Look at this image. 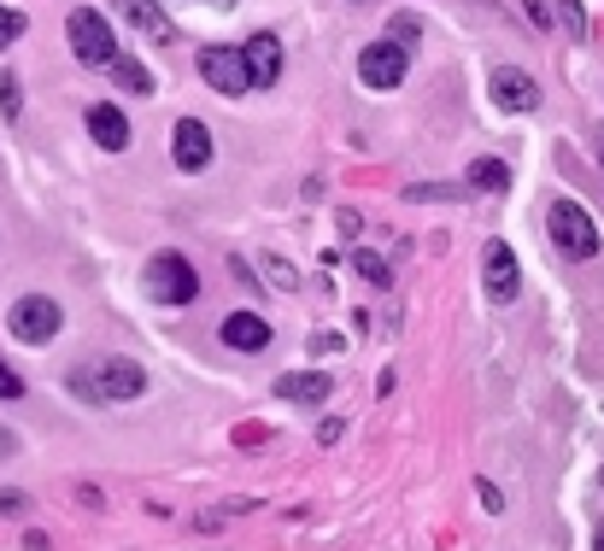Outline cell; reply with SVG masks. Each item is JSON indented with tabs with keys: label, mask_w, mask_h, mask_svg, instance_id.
Masks as SVG:
<instances>
[{
	"label": "cell",
	"mask_w": 604,
	"mask_h": 551,
	"mask_svg": "<svg viewBox=\"0 0 604 551\" xmlns=\"http://www.w3.org/2000/svg\"><path fill=\"white\" fill-rule=\"evenodd\" d=\"M142 282H147L153 305H194V294H200V276H194V265H188L182 252H153Z\"/></svg>",
	"instance_id": "obj_2"
},
{
	"label": "cell",
	"mask_w": 604,
	"mask_h": 551,
	"mask_svg": "<svg viewBox=\"0 0 604 551\" xmlns=\"http://www.w3.org/2000/svg\"><path fill=\"white\" fill-rule=\"evenodd\" d=\"M599 487H604V475H599Z\"/></svg>",
	"instance_id": "obj_31"
},
{
	"label": "cell",
	"mask_w": 604,
	"mask_h": 551,
	"mask_svg": "<svg viewBox=\"0 0 604 551\" xmlns=\"http://www.w3.org/2000/svg\"><path fill=\"white\" fill-rule=\"evenodd\" d=\"M488 89H493L499 112H534V106H540V82H534L528 71H516V65H499Z\"/></svg>",
	"instance_id": "obj_10"
},
{
	"label": "cell",
	"mask_w": 604,
	"mask_h": 551,
	"mask_svg": "<svg viewBox=\"0 0 604 551\" xmlns=\"http://www.w3.org/2000/svg\"><path fill=\"white\" fill-rule=\"evenodd\" d=\"M12 446H19V440H12V435H0V452H12Z\"/></svg>",
	"instance_id": "obj_29"
},
{
	"label": "cell",
	"mask_w": 604,
	"mask_h": 551,
	"mask_svg": "<svg viewBox=\"0 0 604 551\" xmlns=\"http://www.w3.org/2000/svg\"><path fill=\"white\" fill-rule=\"evenodd\" d=\"M0 400H24V375L0 364Z\"/></svg>",
	"instance_id": "obj_23"
},
{
	"label": "cell",
	"mask_w": 604,
	"mask_h": 551,
	"mask_svg": "<svg viewBox=\"0 0 604 551\" xmlns=\"http://www.w3.org/2000/svg\"><path fill=\"white\" fill-rule=\"evenodd\" d=\"M476 493H481V505H488L493 516L505 510V498H499V487H493V481H476Z\"/></svg>",
	"instance_id": "obj_25"
},
{
	"label": "cell",
	"mask_w": 604,
	"mask_h": 551,
	"mask_svg": "<svg viewBox=\"0 0 604 551\" xmlns=\"http://www.w3.org/2000/svg\"><path fill=\"white\" fill-rule=\"evenodd\" d=\"M71 387L82 400H100V405H130L147 393V370L135 364V358H100V364L71 375Z\"/></svg>",
	"instance_id": "obj_1"
},
{
	"label": "cell",
	"mask_w": 604,
	"mask_h": 551,
	"mask_svg": "<svg viewBox=\"0 0 604 551\" xmlns=\"http://www.w3.org/2000/svg\"><path fill=\"white\" fill-rule=\"evenodd\" d=\"M247 54V71H253V89H270L276 77H282V42L270 36V30H258V36L241 47Z\"/></svg>",
	"instance_id": "obj_12"
},
{
	"label": "cell",
	"mask_w": 604,
	"mask_h": 551,
	"mask_svg": "<svg viewBox=\"0 0 604 551\" xmlns=\"http://www.w3.org/2000/svg\"><path fill=\"white\" fill-rule=\"evenodd\" d=\"M353 265H358V276H365V282H376V288H388V282H393V270H388L376 252H353Z\"/></svg>",
	"instance_id": "obj_18"
},
{
	"label": "cell",
	"mask_w": 604,
	"mask_h": 551,
	"mask_svg": "<svg viewBox=\"0 0 604 551\" xmlns=\"http://www.w3.org/2000/svg\"><path fill=\"white\" fill-rule=\"evenodd\" d=\"M405 65H411V54L400 42H370L365 54H358V77H365V89H400Z\"/></svg>",
	"instance_id": "obj_8"
},
{
	"label": "cell",
	"mask_w": 604,
	"mask_h": 551,
	"mask_svg": "<svg viewBox=\"0 0 604 551\" xmlns=\"http://www.w3.org/2000/svg\"><path fill=\"white\" fill-rule=\"evenodd\" d=\"M470 188H481V194H505V188H511V170L499 165V159H476V165H470Z\"/></svg>",
	"instance_id": "obj_17"
},
{
	"label": "cell",
	"mask_w": 604,
	"mask_h": 551,
	"mask_svg": "<svg viewBox=\"0 0 604 551\" xmlns=\"http://www.w3.org/2000/svg\"><path fill=\"white\" fill-rule=\"evenodd\" d=\"M170 159H177V170H205L212 165V130L200 124V117H177V130H170Z\"/></svg>",
	"instance_id": "obj_9"
},
{
	"label": "cell",
	"mask_w": 604,
	"mask_h": 551,
	"mask_svg": "<svg viewBox=\"0 0 604 551\" xmlns=\"http://www.w3.org/2000/svg\"><path fill=\"white\" fill-rule=\"evenodd\" d=\"M0 112H7V117H19L24 112V89H19V77H0Z\"/></svg>",
	"instance_id": "obj_20"
},
{
	"label": "cell",
	"mask_w": 604,
	"mask_h": 551,
	"mask_svg": "<svg viewBox=\"0 0 604 551\" xmlns=\"http://www.w3.org/2000/svg\"><path fill=\"white\" fill-rule=\"evenodd\" d=\"M200 77L212 82L217 94H230V100H241L253 89V71H247V54H241V47H205V54H200Z\"/></svg>",
	"instance_id": "obj_6"
},
{
	"label": "cell",
	"mask_w": 604,
	"mask_h": 551,
	"mask_svg": "<svg viewBox=\"0 0 604 551\" xmlns=\"http://www.w3.org/2000/svg\"><path fill=\"white\" fill-rule=\"evenodd\" d=\"M276 393H282L288 405H323L335 393V382L323 370H293V375H282V382H276Z\"/></svg>",
	"instance_id": "obj_14"
},
{
	"label": "cell",
	"mask_w": 604,
	"mask_h": 551,
	"mask_svg": "<svg viewBox=\"0 0 604 551\" xmlns=\"http://www.w3.org/2000/svg\"><path fill=\"white\" fill-rule=\"evenodd\" d=\"M118 7H124V19H130L135 30H142V36H153V42H170V36H177L159 0H118Z\"/></svg>",
	"instance_id": "obj_15"
},
{
	"label": "cell",
	"mask_w": 604,
	"mask_h": 551,
	"mask_svg": "<svg viewBox=\"0 0 604 551\" xmlns=\"http://www.w3.org/2000/svg\"><path fill=\"white\" fill-rule=\"evenodd\" d=\"M481 288H488L493 305H511L523 294V270H516V252L505 240H488V252H481Z\"/></svg>",
	"instance_id": "obj_7"
},
{
	"label": "cell",
	"mask_w": 604,
	"mask_h": 551,
	"mask_svg": "<svg viewBox=\"0 0 604 551\" xmlns=\"http://www.w3.org/2000/svg\"><path fill=\"white\" fill-rule=\"evenodd\" d=\"M7 329L19 335L24 347H47V340L65 329V312H59V305L47 300V294H24V300L7 312Z\"/></svg>",
	"instance_id": "obj_5"
},
{
	"label": "cell",
	"mask_w": 604,
	"mask_h": 551,
	"mask_svg": "<svg viewBox=\"0 0 604 551\" xmlns=\"http://www.w3.org/2000/svg\"><path fill=\"white\" fill-rule=\"evenodd\" d=\"M19 36H24V12L19 7H0V54H7Z\"/></svg>",
	"instance_id": "obj_19"
},
{
	"label": "cell",
	"mask_w": 604,
	"mask_h": 551,
	"mask_svg": "<svg viewBox=\"0 0 604 551\" xmlns=\"http://www.w3.org/2000/svg\"><path fill=\"white\" fill-rule=\"evenodd\" d=\"M65 36H71V54H77L82 65H94V71L107 65V71H112V59H118V36H112V24L100 19L94 7H77L71 19H65Z\"/></svg>",
	"instance_id": "obj_4"
},
{
	"label": "cell",
	"mask_w": 604,
	"mask_h": 551,
	"mask_svg": "<svg viewBox=\"0 0 604 551\" xmlns=\"http://www.w3.org/2000/svg\"><path fill=\"white\" fill-rule=\"evenodd\" d=\"M217 335H223V347H230V352H265L270 347V323L258 312H230Z\"/></svg>",
	"instance_id": "obj_11"
},
{
	"label": "cell",
	"mask_w": 604,
	"mask_h": 551,
	"mask_svg": "<svg viewBox=\"0 0 604 551\" xmlns=\"http://www.w3.org/2000/svg\"><path fill=\"white\" fill-rule=\"evenodd\" d=\"M24 505H30V498H24V493H12V487H7V493H0V516H19Z\"/></svg>",
	"instance_id": "obj_26"
},
{
	"label": "cell",
	"mask_w": 604,
	"mask_h": 551,
	"mask_svg": "<svg viewBox=\"0 0 604 551\" xmlns=\"http://www.w3.org/2000/svg\"><path fill=\"white\" fill-rule=\"evenodd\" d=\"M593 551H604V528H599V533H593Z\"/></svg>",
	"instance_id": "obj_30"
},
{
	"label": "cell",
	"mask_w": 604,
	"mask_h": 551,
	"mask_svg": "<svg viewBox=\"0 0 604 551\" xmlns=\"http://www.w3.org/2000/svg\"><path fill=\"white\" fill-rule=\"evenodd\" d=\"M112 82H118V89H130V94H153V71L142 59H130V54L112 59Z\"/></svg>",
	"instance_id": "obj_16"
},
{
	"label": "cell",
	"mask_w": 604,
	"mask_h": 551,
	"mask_svg": "<svg viewBox=\"0 0 604 551\" xmlns=\"http://www.w3.org/2000/svg\"><path fill=\"white\" fill-rule=\"evenodd\" d=\"M340 428H347L340 417H335V423H323V428H317V440H323V446H335V440H340Z\"/></svg>",
	"instance_id": "obj_27"
},
{
	"label": "cell",
	"mask_w": 604,
	"mask_h": 551,
	"mask_svg": "<svg viewBox=\"0 0 604 551\" xmlns=\"http://www.w3.org/2000/svg\"><path fill=\"white\" fill-rule=\"evenodd\" d=\"M546 235L558 240L563 258H599V223L586 217V205H575V200H551Z\"/></svg>",
	"instance_id": "obj_3"
},
{
	"label": "cell",
	"mask_w": 604,
	"mask_h": 551,
	"mask_svg": "<svg viewBox=\"0 0 604 551\" xmlns=\"http://www.w3.org/2000/svg\"><path fill=\"white\" fill-rule=\"evenodd\" d=\"M405 200H458V188H446V182H417V188H405Z\"/></svg>",
	"instance_id": "obj_21"
},
{
	"label": "cell",
	"mask_w": 604,
	"mask_h": 551,
	"mask_svg": "<svg viewBox=\"0 0 604 551\" xmlns=\"http://www.w3.org/2000/svg\"><path fill=\"white\" fill-rule=\"evenodd\" d=\"M194 7H217V12H230V7H235V0H194Z\"/></svg>",
	"instance_id": "obj_28"
},
{
	"label": "cell",
	"mask_w": 604,
	"mask_h": 551,
	"mask_svg": "<svg viewBox=\"0 0 604 551\" xmlns=\"http://www.w3.org/2000/svg\"><path fill=\"white\" fill-rule=\"evenodd\" d=\"M89 135H94L107 153H124V147H130V117L118 112L112 100H100V106H89Z\"/></svg>",
	"instance_id": "obj_13"
},
{
	"label": "cell",
	"mask_w": 604,
	"mask_h": 551,
	"mask_svg": "<svg viewBox=\"0 0 604 551\" xmlns=\"http://www.w3.org/2000/svg\"><path fill=\"white\" fill-rule=\"evenodd\" d=\"M558 7H563V24H569V36H586V19H581V0H558Z\"/></svg>",
	"instance_id": "obj_22"
},
{
	"label": "cell",
	"mask_w": 604,
	"mask_h": 551,
	"mask_svg": "<svg viewBox=\"0 0 604 551\" xmlns=\"http://www.w3.org/2000/svg\"><path fill=\"white\" fill-rule=\"evenodd\" d=\"M265 270H270L276 288H293V282H300V276H293V265H282V258H265Z\"/></svg>",
	"instance_id": "obj_24"
}]
</instances>
